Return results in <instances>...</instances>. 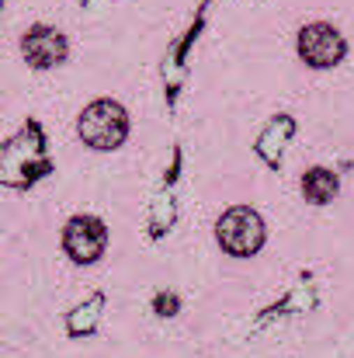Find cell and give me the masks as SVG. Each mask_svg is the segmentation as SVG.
Listing matches in <instances>:
<instances>
[{"mask_svg": "<svg viewBox=\"0 0 354 358\" xmlns=\"http://www.w3.org/2000/svg\"><path fill=\"white\" fill-rule=\"evenodd\" d=\"M21 49H24L28 63L38 66V70H49V66H56V63L66 59V38H63L56 28H49V24H35V28L24 35Z\"/></svg>", "mask_w": 354, "mask_h": 358, "instance_id": "cell-5", "label": "cell"}, {"mask_svg": "<svg viewBox=\"0 0 354 358\" xmlns=\"http://www.w3.org/2000/svg\"><path fill=\"white\" fill-rule=\"evenodd\" d=\"M302 195H306V202H313V206L334 202V195H337V178H334V171L313 167V171L302 178Z\"/></svg>", "mask_w": 354, "mask_h": 358, "instance_id": "cell-6", "label": "cell"}, {"mask_svg": "<svg viewBox=\"0 0 354 358\" xmlns=\"http://www.w3.org/2000/svg\"><path fill=\"white\" fill-rule=\"evenodd\" d=\"M156 310H160L163 317H170V313L177 310V296H156Z\"/></svg>", "mask_w": 354, "mask_h": 358, "instance_id": "cell-7", "label": "cell"}, {"mask_svg": "<svg viewBox=\"0 0 354 358\" xmlns=\"http://www.w3.org/2000/svg\"><path fill=\"white\" fill-rule=\"evenodd\" d=\"M128 136V115L118 101H94L80 115V139L94 150H115Z\"/></svg>", "mask_w": 354, "mask_h": 358, "instance_id": "cell-1", "label": "cell"}, {"mask_svg": "<svg viewBox=\"0 0 354 358\" xmlns=\"http://www.w3.org/2000/svg\"><path fill=\"white\" fill-rule=\"evenodd\" d=\"M344 49H348L344 45V35L334 24H306L299 31V52L316 70H327V66L341 63L344 59Z\"/></svg>", "mask_w": 354, "mask_h": 358, "instance_id": "cell-4", "label": "cell"}, {"mask_svg": "<svg viewBox=\"0 0 354 358\" xmlns=\"http://www.w3.org/2000/svg\"><path fill=\"white\" fill-rule=\"evenodd\" d=\"M216 237H219L226 254L250 257V254H257L260 243H264V223H260V216H257L253 209L236 206L230 213H223V220H219V227H216Z\"/></svg>", "mask_w": 354, "mask_h": 358, "instance_id": "cell-2", "label": "cell"}, {"mask_svg": "<svg viewBox=\"0 0 354 358\" xmlns=\"http://www.w3.org/2000/svg\"><path fill=\"white\" fill-rule=\"evenodd\" d=\"M105 243H108V230L101 220L94 216H73L63 230V247L66 254L77 261V264H91L105 254Z\"/></svg>", "mask_w": 354, "mask_h": 358, "instance_id": "cell-3", "label": "cell"}]
</instances>
